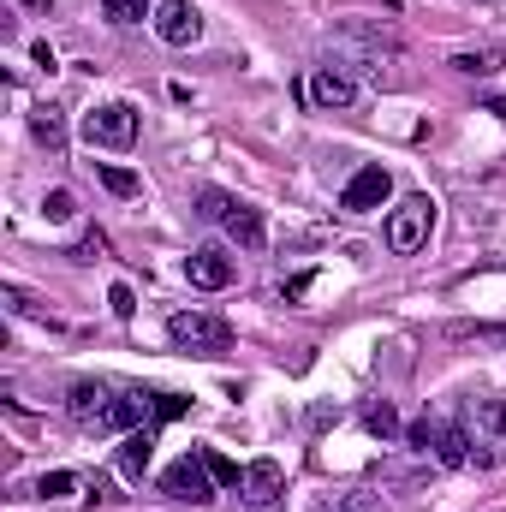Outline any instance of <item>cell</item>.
Here are the masks:
<instances>
[{"mask_svg":"<svg viewBox=\"0 0 506 512\" xmlns=\"http://www.w3.org/2000/svg\"><path fill=\"white\" fill-rule=\"evenodd\" d=\"M340 42L352 48V60H358V72L381 84V90H399L405 84V42L387 30V24H370V18H346L340 24Z\"/></svg>","mask_w":506,"mask_h":512,"instance_id":"6da1fadb","label":"cell"},{"mask_svg":"<svg viewBox=\"0 0 506 512\" xmlns=\"http://www.w3.org/2000/svg\"><path fill=\"white\" fill-rule=\"evenodd\" d=\"M429 227H435V197H405L393 215H387V251L393 256H417L429 245Z\"/></svg>","mask_w":506,"mask_h":512,"instance_id":"7a4b0ae2","label":"cell"},{"mask_svg":"<svg viewBox=\"0 0 506 512\" xmlns=\"http://www.w3.org/2000/svg\"><path fill=\"white\" fill-rule=\"evenodd\" d=\"M167 334H173V346L203 352V358H215V352L233 346V328H227L221 316H209V310H179V316L167 322Z\"/></svg>","mask_w":506,"mask_h":512,"instance_id":"3957f363","label":"cell"},{"mask_svg":"<svg viewBox=\"0 0 506 512\" xmlns=\"http://www.w3.org/2000/svg\"><path fill=\"white\" fill-rule=\"evenodd\" d=\"M161 489H167L173 501L209 507V501H215V477H209V459H203V447H197V453H185V459H173V465L161 471Z\"/></svg>","mask_w":506,"mask_h":512,"instance_id":"277c9868","label":"cell"},{"mask_svg":"<svg viewBox=\"0 0 506 512\" xmlns=\"http://www.w3.org/2000/svg\"><path fill=\"white\" fill-rule=\"evenodd\" d=\"M84 137H90L96 149H131V143H137V108H131V102H102V108H90V114H84Z\"/></svg>","mask_w":506,"mask_h":512,"instance_id":"5b68a950","label":"cell"},{"mask_svg":"<svg viewBox=\"0 0 506 512\" xmlns=\"http://www.w3.org/2000/svg\"><path fill=\"white\" fill-rule=\"evenodd\" d=\"M393 197V173L387 167H358L352 179H346V191H340V209L346 215H370Z\"/></svg>","mask_w":506,"mask_h":512,"instance_id":"8992f818","label":"cell"},{"mask_svg":"<svg viewBox=\"0 0 506 512\" xmlns=\"http://www.w3.org/2000/svg\"><path fill=\"white\" fill-rule=\"evenodd\" d=\"M155 36H161L167 48H191V42L203 36V12H197L191 0H161V6H155Z\"/></svg>","mask_w":506,"mask_h":512,"instance_id":"52a82bcc","label":"cell"},{"mask_svg":"<svg viewBox=\"0 0 506 512\" xmlns=\"http://www.w3.org/2000/svg\"><path fill=\"white\" fill-rule=\"evenodd\" d=\"M310 102L328 108V114H346V108L358 102V78H352L346 66H316V72H310Z\"/></svg>","mask_w":506,"mask_h":512,"instance_id":"ba28073f","label":"cell"},{"mask_svg":"<svg viewBox=\"0 0 506 512\" xmlns=\"http://www.w3.org/2000/svg\"><path fill=\"white\" fill-rule=\"evenodd\" d=\"M185 280L203 286V292H227L233 286V256L221 251V245H197V251L185 256Z\"/></svg>","mask_w":506,"mask_h":512,"instance_id":"9c48e42d","label":"cell"},{"mask_svg":"<svg viewBox=\"0 0 506 512\" xmlns=\"http://www.w3.org/2000/svg\"><path fill=\"white\" fill-rule=\"evenodd\" d=\"M221 227H227V239H233L239 251H262V245H268V221H262V209L239 203V197H233V209L221 215Z\"/></svg>","mask_w":506,"mask_h":512,"instance_id":"30bf717a","label":"cell"},{"mask_svg":"<svg viewBox=\"0 0 506 512\" xmlns=\"http://www.w3.org/2000/svg\"><path fill=\"white\" fill-rule=\"evenodd\" d=\"M239 489H245V501H251V507H274V501H280V489H286V477H280V465H274V459H251Z\"/></svg>","mask_w":506,"mask_h":512,"instance_id":"8fae6325","label":"cell"},{"mask_svg":"<svg viewBox=\"0 0 506 512\" xmlns=\"http://www.w3.org/2000/svg\"><path fill=\"white\" fill-rule=\"evenodd\" d=\"M429 453L447 465V471H459V465H471L477 453H471V435L459 429V423H435V435H429Z\"/></svg>","mask_w":506,"mask_h":512,"instance_id":"7c38bea8","label":"cell"},{"mask_svg":"<svg viewBox=\"0 0 506 512\" xmlns=\"http://www.w3.org/2000/svg\"><path fill=\"white\" fill-rule=\"evenodd\" d=\"M30 137H36L42 149H66V108H54V102L30 108Z\"/></svg>","mask_w":506,"mask_h":512,"instance_id":"4fadbf2b","label":"cell"},{"mask_svg":"<svg viewBox=\"0 0 506 512\" xmlns=\"http://www.w3.org/2000/svg\"><path fill=\"white\" fill-rule=\"evenodd\" d=\"M149 453H155V435H149V429H131L126 441H120V471H126L131 483L149 471Z\"/></svg>","mask_w":506,"mask_h":512,"instance_id":"5bb4252c","label":"cell"},{"mask_svg":"<svg viewBox=\"0 0 506 512\" xmlns=\"http://www.w3.org/2000/svg\"><path fill=\"white\" fill-rule=\"evenodd\" d=\"M364 429H370V435H381V441L405 435V423H399V411H393L387 399H370V405H364Z\"/></svg>","mask_w":506,"mask_h":512,"instance_id":"9a60e30c","label":"cell"},{"mask_svg":"<svg viewBox=\"0 0 506 512\" xmlns=\"http://www.w3.org/2000/svg\"><path fill=\"white\" fill-rule=\"evenodd\" d=\"M310 512H387V501L381 495H364V489H352V495H334V501H322V507Z\"/></svg>","mask_w":506,"mask_h":512,"instance_id":"2e32d148","label":"cell"},{"mask_svg":"<svg viewBox=\"0 0 506 512\" xmlns=\"http://www.w3.org/2000/svg\"><path fill=\"white\" fill-rule=\"evenodd\" d=\"M149 6H155V0H102L108 24H143V18H149Z\"/></svg>","mask_w":506,"mask_h":512,"instance_id":"e0dca14e","label":"cell"},{"mask_svg":"<svg viewBox=\"0 0 506 512\" xmlns=\"http://www.w3.org/2000/svg\"><path fill=\"white\" fill-rule=\"evenodd\" d=\"M96 179H102L114 197H137V173H131V167H114V161H102V167H96Z\"/></svg>","mask_w":506,"mask_h":512,"instance_id":"ac0fdd59","label":"cell"},{"mask_svg":"<svg viewBox=\"0 0 506 512\" xmlns=\"http://www.w3.org/2000/svg\"><path fill=\"white\" fill-rule=\"evenodd\" d=\"M447 66H453V72H471V78H489V72L501 66V54H489V48H477V54H453Z\"/></svg>","mask_w":506,"mask_h":512,"instance_id":"d6986e66","label":"cell"},{"mask_svg":"<svg viewBox=\"0 0 506 512\" xmlns=\"http://www.w3.org/2000/svg\"><path fill=\"white\" fill-rule=\"evenodd\" d=\"M72 489H78L72 471H42V477H36V495H42V501H60V495H72Z\"/></svg>","mask_w":506,"mask_h":512,"instance_id":"ffe728a7","label":"cell"},{"mask_svg":"<svg viewBox=\"0 0 506 512\" xmlns=\"http://www.w3.org/2000/svg\"><path fill=\"white\" fill-rule=\"evenodd\" d=\"M203 459H209V477H215V483H233V489L245 483V471H239V465H233L227 453H215V447H203Z\"/></svg>","mask_w":506,"mask_h":512,"instance_id":"44dd1931","label":"cell"},{"mask_svg":"<svg viewBox=\"0 0 506 512\" xmlns=\"http://www.w3.org/2000/svg\"><path fill=\"white\" fill-rule=\"evenodd\" d=\"M42 215H48V221H72V215H78L72 191H48V197H42Z\"/></svg>","mask_w":506,"mask_h":512,"instance_id":"7402d4cb","label":"cell"},{"mask_svg":"<svg viewBox=\"0 0 506 512\" xmlns=\"http://www.w3.org/2000/svg\"><path fill=\"white\" fill-rule=\"evenodd\" d=\"M477 423H483L489 435H506V399H489V405L477 411Z\"/></svg>","mask_w":506,"mask_h":512,"instance_id":"603a6c76","label":"cell"},{"mask_svg":"<svg viewBox=\"0 0 506 512\" xmlns=\"http://www.w3.org/2000/svg\"><path fill=\"white\" fill-rule=\"evenodd\" d=\"M185 405H191L185 393H155V417H161V423H167V417H185Z\"/></svg>","mask_w":506,"mask_h":512,"instance_id":"cb8c5ba5","label":"cell"},{"mask_svg":"<svg viewBox=\"0 0 506 512\" xmlns=\"http://www.w3.org/2000/svg\"><path fill=\"white\" fill-rule=\"evenodd\" d=\"M227 209H233V197H227V191H203V209H197V215H209V221H221Z\"/></svg>","mask_w":506,"mask_h":512,"instance_id":"d4e9b609","label":"cell"},{"mask_svg":"<svg viewBox=\"0 0 506 512\" xmlns=\"http://www.w3.org/2000/svg\"><path fill=\"white\" fill-rule=\"evenodd\" d=\"M429 435H435V417H417V423L405 429V441H411L417 453H429Z\"/></svg>","mask_w":506,"mask_h":512,"instance_id":"484cf974","label":"cell"},{"mask_svg":"<svg viewBox=\"0 0 506 512\" xmlns=\"http://www.w3.org/2000/svg\"><path fill=\"white\" fill-rule=\"evenodd\" d=\"M108 304H114V316H137V292H131V286H114V292H108Z\"/></svg>","mask_w":506,"mask_h":512,"instance_id":"4316f807","label":"cell"},{"mask_svg":"<svg viewBox=\"0 0 506 512\" xmlns=\"http://www.w3.org/2000/svg\"><path fill=\"white\" fill-rule=\"evenodd\" d=\"M84 501H90V507H108V501H120V495H114L102 477H90V483H84Z\"/></svg>","mask_w":506,"mask_h":512,"instance_id":"83f0119b","label":"cell"},{"mask_svg":"<svg viewBox=\"0 0 506 512\" xmlns=\"http://www.w3.org/2000/svg\"><path fill=\"white\" fill-rule=\"evenodd\" d=\"M30 60H36V66H42V72H54V66H60V60H54V48H48V42H36V48H30Z\"/></svg>","mask_w":506,"mask_h":512,"instance_id":"f1b7e54d","label":"cell"},{"mask_svg":"<svg viewBox=\"0 0 506 512\" xmlns=\"http://www.w3.org/2000/svg\"><path fill=\"white\" fill-rule=\"evenodd\" d=\"M304 292H310V274H292V280H286V304H298Z\"/></svg>","mask_w":506,"mask_h":512,"instance_id":"f546056e","label":"cell"},{"mask_svg":"<svg viewBox=\"0 0 506 512\" xmlns=\"http://www.w3.org/2000/svg\"><path fill=\"white\" fill-rule=\"evenodd\" d=\"M12 6H24V12H42V18H54V0H12Z\"/></svg>","mask_w":506,"mask_h":512,"instance_id":"4dcf8cb0","label":"cell"},{"mask_svg":"<svg viewBox=\"0 0 506 512\" xmlns=\"http://www.w3.org/2000/svg\"><path fill=\"white\" fill-rule=\"evenodd\" d=\"M495 114H501V120H506V96H495Z\"/></svg>","mask_w":506,"mask_h":512,"instance_id":"1f68e13d","label":"cell"}]
</instances>
